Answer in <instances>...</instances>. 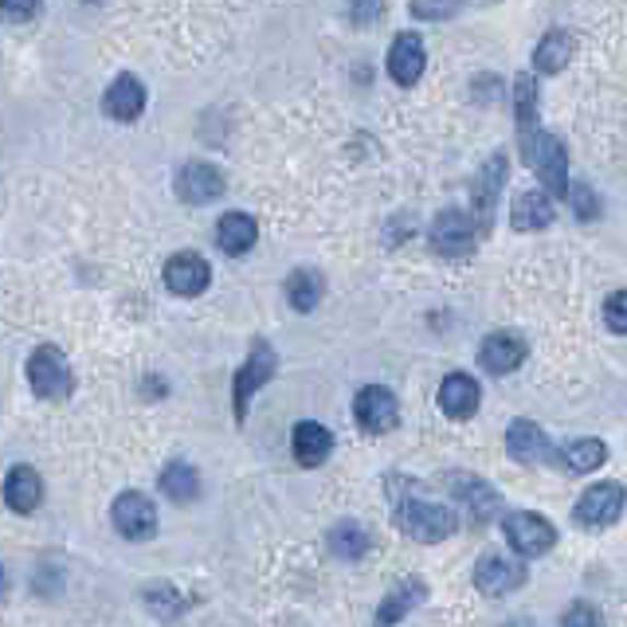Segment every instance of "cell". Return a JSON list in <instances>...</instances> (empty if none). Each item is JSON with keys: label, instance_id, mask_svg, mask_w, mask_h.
Segmentation results:
<instances>
[{"label": "cell", "instance_id": "27", "mask_svg": "<svg viewBox=\"0 0 627 627\" xmlns=\"http://www.w3.org/2000/svg\"><path fill=\"white\" fill-rule=\"evenodd\" d=\"M514 111H518V138L530 141L542 126H537V86L534 76L514 79Z\"/></svg>", "mask_w": 627, "mask_h": 627}, {"label": "cell", "instance_id": "18", "mask_svg": "<svg viewBox=\"0 0 627 627\" xmlns=\"http://www.w3.org/2000/svg\"><path fill=\"white\" fill-rule=\"evenodd\" d=\"M146 111V86L133 76H118L106 91V114L118 118V123H133Z\"/></svg>", "mask_w": 627, "mask_h": 627}, {"label": "cell", "instance_id": "26", "mask_svg": "<svg viewBox=\"0 0 627 627\" xmlns=\"http://www.w3.org/2000/svg\"><path fill=\"white\" fill-rule=\"evenodd\" d=\"M569 56H572V39L565 36L561 28H549L542 36V44L534 47V67L542 76H557V71L569 63Z\"/></svg>", "mask_w": 627, "mask_h": 627}, {"label": "cell", "instance_id": "6", "mask_svg": "<svg viewBox=\"0 0 627 627\" xmlns=\"http://www.w3.org/2000/svg\"><path fill=\"white\" fill-rule=\"evenodd\" d=\"M353 416H357V423L369 431V436H384V431H393L396 423H400V404H396V396L388 393V388H381V384H369V388H361V393H357Z\"/></svg>", "mask_w": 627, "mask_h": 627}, {"label": "cell", "instance_id": "2", "mask_svg": "<svg viewBox=\"0 0 627 627\" xmlns=\"http://www.w3.org/2000/svg\"><path fill=\"white\" fill-rule=\"evenodd\" d=\"M522 153H525V165L537 169L545 197L565 200V193H569V177H565V165H569V161H565V141L537 130L530 141H522Z\"/></svg>", "mask_w": 627, "mask_h": 627}, {"label": "cell", "instance_id": "17", "mask_svg": "<svg viewBox=\"0 0 627 627\" xmlns=\"http://www.w3.org/2000/svg\"><path fill=\"white\" fill-rule=\"evenodd\" d=\"M291 448H294V460H299L302 467H318V463L329 460V451H334V436H329L322 423L302 420V423H294V431H291Z\"/></svg>", "mask_w": 627, "mask_h": 627}, {"label": "cell", "instance_id": "25", "mask_svg": "<svg viewBox=\"0 0 627 627\" xmlns=\"http://www.w3.org/2000/svg\"><path fill=\"white\" fill-rule=\"evenodd\" d=\"M604 460H608V448H604L600 440H572L569 448L557 451V460L553 463L569 467L572 475H589V471H596Z\"/></svg>", "mask_w": 627, "mask_h": 627}, {"label": "cell", "instance_id": "37", "mask_svg": "<svg viewBox=\"0 0 627 627\" xmlns=\"http://www.w3.org/2000/svg\"><path fill=\"white\" fill-rule=\"evenodd\" d=\"M357 20H369V16H381V4H369V9H357Z\"/></svg>", "mask_w": 627, "mask_h": 627}, {"label": "cell", "instance_id": "19", "mask_svg": "<svg viewBox=\"0 0 627 627\" xmlns=\"http://www.w3.org/2000/svg\"><path fill=\"white\" fill-rule=\"evenodd\" d=\"M440 408L451 416V420H467V416L478 413V384L471 381L467 373H451L448 381L440 384Z\"/></svg>", "mask_w": 627, "mask_h": 627}, {"label": "cell", "instance_id": "9", "mask_svg": "<svg viewBox=\"0 0 627 627\" xmlns=\"http://www.w3.org/2000/svg\"><path fill=\"white\" fill-rule=\"evenodd\" d=\"M431 247L448 259H460L475 247V224H471V216L460 212V208H448V212L436 216V224H431Z\"/></svg>", "mask_w": 627, "mask_h": 627}, {"label": "cell", "instance_id": "7", "mask_svg": "<svg viewBox=\"0 0 627 627\" xmlns=\"http://www.w3.org/2000/svg\"><path fill=\"white\" fill-rule=\"evenodd\" d=\"M506 542L514 545V553H522V557H542V553H549L553 542H557V530H553L542 514L522 510V514L506 518Z\"/></svg>", "mask_w": 627, "mask_h": 627}, {"label": "cell", "instance_id": "11", "mask_svg": "<svg viewBox=\"0 0 627 627\" xmlns=\"http://www.w3.org/2000/svg\"><path fill=\"white\" fill-rule=\"evenodd\" d=\"M525 584V565L510 561V557H498V553H487V557H478L475 565V589L483 596H506V592H514Z\"/></svg>", "mask_w": 627, "mask_h": 627}, {"label": "cell", "instance_id": "15", "mask_svg": "<svg viewBox=\"0 0 627 627\" xmlns=\"http://www.w3.org/2000/svg\"><path fill=\"white\" fill-rule=\"evenodd\" d=\"M423 63H428L423 59V39L416 32H400L388 47V76L400 86H413L423 76Z\"/></svg>", "mask_w": 627, "mask_h": 627}, {"label": "cell", "instance_id": "3", "mask_svg": "<svg viewBox=\"0 0 627 627\" xmlns=\"http://www.w3.org/2000/svg\"><path fill=\"white\" fill-rule=\"evenodd\" d=\"M28 384L44 400H63L71 393V365L56 346H39L28 357Z\"/></svg>", "mask_w": 627, "mask_h": 627}, {"label": "cell", "instance_id": "16", "mask_svg": "<svg viewBox=\"0 0 627 627\" xmlns=\"http://www.w3.org/2000/svg\"><path fill=\"white\" fill-rule=\"evenodd\" d=\"M525 341L518 334H490L487 341H483V349H478V361H483V369H490V373H514L518 365L525 361Z\"/></svg>", "mask_w": 627, "mask_h": 627}, {"label": "cell", "instance_id": "24", "mask_svg": "<svg viewBox=\"0 0 627 627\" xmlns=\"http://www.w3.org/2000/svg\"><path fill=\"white\" fill-rule=\"evenodd\" d=\"M423 581H404V584H396L388 596H384V604H381V612H376V627H393L396 619H404L408 612L416 608L423 600Z\"/></svg>", "mask_w": 627, "mask_h": 627}, {"label": "cell", "instance_id": "14", "mask_svg": "<svg viewBox=\"0 0 627 627\" xmlns=\"http://www.w3.org/2000/svg\"><path fill=\"white\" fill-rule=\"evenodd\" d=\"M208 282H212V271H208V263L200 259V255L185 252V255H173V259L165 263V287L173 294H181V299L200 294Z\"/></svg>", "mask_w": 627, "mask_h": 627}, {"label": "cell", "instance_id": "5", "mask_svg": "<svg viewBox=\"0 0 627 627\" xmlns=\"http://www.w3.org/2000/svg\"><path fill=\"white\" fill-rule=\"evenodd\" d=\"M502 181H506V158L502 153H490V161L478 169L475 185H471V220L478 224V232H490V224H495Z\"/></svg>", "mask_w": 627, "mask_h": 627}, {"label": "cell", "instance_id": "20", "mask_svg": "<svg viewBox=\"0 0 627 627\" xmlns=\"http://www.w3.org/2000/svg\"><path fill=\"white\" fill-rule=\"evenodd\" d=\"M39 498H44V483H39V475L32 467H12L9 478H4V502L16 510V514H32L39 506Z\"/></svg>", "mask_w": 627, "mask_h": 627}, {"label": "cell", "instance_id": "34", "mask_svg": "<svg viewBox=\"0 0 627 627\" xmlns=\"http://www.w3.org/2000/svg\"><path fill=\"white\" fill-rule=\"evenodd\" d=\"M565 627H600L596 608H589V604H572V608L565 612Z\"/></svg>", "mask_w": 627, "mask_h": 627}, {"label": "cell", "instance_id": "36", "mask_svg": "<svg viewBox=\"0 0 627 627\" xmlns=\"http://www.w3.org/2000/svg\"><path fill=\"white\" fill-rule=\"evenodd\" d=\"M413 12L416 16H428V20H440V16H451V4H443V9H431V4H413Z\"/></svg>", "mask_w": 627, "mask_h": 627}, {"label": "cell", "instance_id": "39", "mask_svg": "<svg viewBox=\"0 0 627 627\" xmlns=\"http://www.w3.org/2000/svg\"><path fill=\"white\" fill-rule=\"evenodd\" d=\"M506 627H534V624H530V619H510Z\"/></svg>", "mask_w": 627, "mask_h": 627}, {"label": "cell", "instance_id": "28", "mask_svg": "<svg viewBox=\"0 0 627 627\" xmlns=\"http://www.w3.org/2000/svg\"><path fill=\"white\" fill-rule=\"evenodd\" d=\"M158 487H161V495L173 498V502H193V498L200 495L197 471L188 467V463H169V467L161 471Z\"/></svg>", "mask_w": 627, "mask_h": 627}, {"label": "cell", "instance_id": "32", "mask_svg": "<svg viewBox=\"0 0 627 627\" xmlns=\"http://www.w3.org/2000/svg\"><path fill=\"white\" fill-rule=\"evenodd\" d=\"M565 197L572 200V208H577V220H584V224H592L600 216V200H596V193H592L589 185H572Z\"/></svg>", "mask_w": 627, "mask_h": 627}, {"label": "cell", "instance_id": "13", "mask_svg": "<svg viewBox=\"0 0 627 627\" xmlns=\"http://www.w3.org/2000/svg\"><path fill=\"white\" fill-rule=\"evenodd\" d=\"M506 451H510L518 463H525V467L557 460V451H553L549 436H545L534 420H514V423H510V431H506Z\"/></svg>", "mask_w": 627, "mask_h": 627}, {"label": "cell", "instance_id": "29", "mask_svg": "<svg viewBox=\"0 0 627 627\" xmlns=\"http://www.w3.org/2000/svg\"><path fill=\"white\" fill-rule=\"evenodd\" d=\"M329 549H334L337 557H346V561H361L369 553V534L357 522H341L329 530Z\"/></svg>", "mask_w": 627, "mask_h": 627}, {"label": "cell", "instance_id": "1", "mask_svg": "<svg viewBox=\"0 0 627 627\" xmlns=\"http://www.w3.org/2000/svg\"><path fill=\"white\" fill-rule=\"evenodd\" d=\"M396 525H400L408 537H416V542H443V537L455 534V514H451V506L443 502L404 498V502L396 506Z\"/></svg>", "mask_w": 627, "mask_h": 627}, {"label": "cell", "instance_id": "10", "mask_svg": "<svg viewBox=\"0 0 627 627\" xmlns=\"http://www.w3.org/2000/svg\"><path fill=\"white\" fill-rule=\"evenodd\" d=\"M224 193V173L208 161H188L177 169V197L185 205H212Z\"/></svg>", "mask_w": 627, "mask_h": 627}, {"label": "cell", "instance_id": "4", "mask_svg": "<svg viewBox=\"0 0 627 627\" xmlns=\"http://www.w3.org/2000/svg\"><path fill=\"white\" fill-rule=\"evenodd\" d=\"M275 369H279V357H275V349L267 346V341H252V353H247V365L240 369V376H235V420H244L247 416V404H252V396L259 393L263 384L271 381Z\"/></svg>", "mask_w": 627, "mask_h": 627}, {"label": "cell", "instance_id": "8", "mask_svg": "<svg viewBox=\"0 0 627 627\" xmlns=\"http://www.w3.org/2000/svg\"><path fill=\"white\" fill-rule=\"evenodd\" d=\"M619 514H624V487L619 483H596L577 502V522L589 525V530H604V525L619 522Z\"/></svg>", "mask_w": 627, "mask_h": 627}, {"label": "cell", "instance_id": "33", "mask_svg": "<svg viewBox=\"0 0 627 627\" xmlns=\"http://www.w3.org/2000/svg\"><path fill=\"white\" fill-rule=\"evenodd\" d=\"M604 314H608L612 334H624V329H627V294H624V291L612 294L608 306H604Z\"/></svg>", "mask_w": 627, "mask_h": 627}, {"label": "cell", "instance_id": "31", "mask_svg": "<svg viewBox=\"0 0 627 627\" xmlns=\"http://www.w3.org/2000/svg\"><path fill=\"white\" fill-rule=\"evenodd\" d=\"M146 608L158 619H177L181 612L188 608V596L173 589V584H150V589H146Z\"/></svg>", "mask_w": 627, "mask_h": 627}, {"label": "cell", "instance_id": "38", "mask_svg": "<svg viewBox=\"0 0 627 627\" xmlns=\"http://www.w3.org/2000/svg\"><path fill=\"white\" fill-rule=\"evenodd\" d=\"M9 592V577H4V569H0V596Z\"/></svg>", "mask_w": 627, "mask_h": 627}, {"label": "cell", "instance_id": "22", "mask_svg": "<svg viewBox=\"0 0 627 627\" xmlns=\"http://www.w3.org/2000/svg\"><path fill=\"white\" fill-rule=\"evenodd\" d=\"M510 220H514L518 232H534V228H549L553 224V200L545 197L542 188H530L514 200L510 208Z\"/></svg>", "mask_w": 627, "mask_h": 627}, {"label": "cell", "instance_id": "30", "mask_svg": "<svg viewBox=\"0 0 627 627\" xmlns=\"http://www.w3.org/2000/svg\"><path fill=\"white\" fill-rule=\"evenodd\" d=\"M287 299H291V306L299 310V314H310L322 299V279L314 271H291V279H287Z\"/></svg>", "mask_w": 627, "mask_h": 627}, {"label": "cell", "instance_id": "35", "mask_svg": "<svg viewBox=\"0 0 627 627\" xmlns=\"http://www.w3.org/2000/svg\"><path fill=\"white\" fill-rule=\"evenodd\" d=\"M36 4H0V20H36Z\"/></svg>", "mask_w": 627, "mask_h": 627}, {"label": "cell", "instance_id": "12", "mask_svg": "<svg viewBox=\"0 0 627 627\" xmlns=\"http://www.w3.org/2000/svg\"><path fill=\"white\" fill-rule=\"evenodd\" d=\"M114 525H118L123 537H130V542H146V537L158 530V510H153V502L146 495L126 490V495H118V502H114Z\"/></svg>", "mask_w": 627, "mask_h": 627}, {"label": "cell", "instance_id": "21", "mask_svg": "<svg viewBox=\"0 0 627 627\" xmlns=\"http://www.w3.org/2000/svg\"><path fill=\"white\" fill-rule=\"evenodd\" d=\"M255 235H259V228H255V220L247 212H228L220 216V224H216V244L224 247L228 255L252 252Z\"/></svg>", "mask_w": 627, "mask_h": 627}, {"label": "cell", "instance_id": "23", "mask_svg": "<svg viewBox=\"0 0 627 627\" xmlns=\"http://www.w3.org/2000/svg\"><path fill=\"white\" fill-rule=\"evenodd\" d=\"M455 495L467 502V510H471V522L475 525H487L490 518L502 510V498H498V490L495 487H487L483 478H463L460 487H455Z\"/></svg>", "mask_w": 627, "mask_h": 627}]
</instances>
